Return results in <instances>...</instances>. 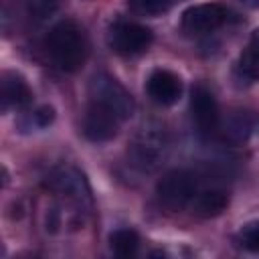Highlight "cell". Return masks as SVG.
<instances>
[{"label":"cell","instance_id":"1","mask_svg":"<svg viewBox=\"0 0 259 259\" xmlns=\"http://www.w3.org/2000/svg\"><path fill=\"white\" fill-rule=\"evenodd\" d=\"M45 47L55 67L65 73L79 71L87 59V38L83 28L73 20L57 22L49 30Z\"/></svg>","mask_w":259,"mask_h":259},{"label":"cell","instance_id":"2","mask_svg":"<svg viewBox=\"0 0 259 259\" xmlns=\"http://www.w3.org/2000/svg\"><path fill=\"white\" fill-rule=\"evenodd\" d=\"M89 101L109 109L121 121L130 119L136 111V103H134L130 91L109 73L93 75V79L89 81Z\"/></svg>","mask_w":259,"mask_h":259},{"label":"cell","instance_id":"3","mask_svg":"<svg viewBox=\"0 0 259 259\" xmlns=\"http://www.w3.org/2000/svg\"><path fill=\"white\" fill-rule=\"evenodd\" d=\"M196 192H198L196 176L182 168L166 172L156 184V194H158L160 202L172 210H180V208L192 204Z\"/></svg>","mask_w":259,"mask_h":259},{"label":"cell","instance_id":"4","mask_svg":"<svg viewBox=\"0 0 259 259\" xmlns=\"http://www.w3.org/2000/svg\"><path fill=\"white\" fill-rule=\"evenodd\" d=\"M154 34L148 26L140 22L119 20L109 30V47L113 53L121 57H136L150 49Z\"/></svg>","mask_w":259,"mask_h":259},{"label":"cell","instance_id":"5","mask_svg":"<svg viewBox=\"0 0 259 259\" xmlns=\"http://www.w3.org/2000/svg\"><path fill=\"white\" fill-rule=\"evenodd\" d=\"M166 150H168V138L166 132L158 125L142 127L132 142V156L136 160L134 164L146 170L156 168L160 160L166 156Z\"/></svg>","mask_w":259,"mask_h":259},{"label":"cell","instance_id":"6","mask_svg":"<svg viewBox=\"0 0 259 259\" xmlns=\"http://www.w3.org/2000/svg\"><path fill=\"white\" fill-rule=\"evenodd\" d=\"M227 16H229V10L219 2L194 4L182 12L180 26L188 34H206L223 26L227 22Z\"/></svg>","mask_w":259,"mask_h":259},{"label":"cell","instance_id":"7","mask_svg":"<svg viewBox=\"0 0 259 259\" xmlns=\"http://www.w3.org/2000/svg\"><path fill=\"white\" fill-rule=\"evenodd\" d=\"M119 125H121V119L115 113L89 101V107H87L85 117H83V134L87 140L97 142V144L109 142L117 136Z\"/></svg>","mask_w":259,"mask_h":259},{"label":"cell","instance_id":"8","mask_svg":"<svg viewBox=\"0 0 259 259\" xmlns=\"http://www.w3.org/2000/svg\"><path fill=\"white\" fill-rule=\"evenodd\" d=\"M190 113L196 127L202 134H214L219 130V105L214 95L204 85H194L190 91Z\"/></svg>","mask_w":259,"mask_h":259},{"label":"cell","instance_id":"9","mask_svg":"<svg viewBox=\"0 0 259 259\" xmlns=\"http://www.w3.org/2000/svg\"><path fill=\"white\" fill-rule=\"evenodd\" d=\"M146 91L150 99L158 105H174L182 95V81L170 69H154L146 81Z\"/></svg>","mask_w":259,"mask_h":259},{"label":"cell","instance_id":"10","mask_svg":"<svg viewBox=\"0 0 259 259\" xmlns=\"http://www.w3.org/2000/svg\"><path fill=\"white\" fill-rule=\"evenodd\" d=\"M2 111L8 109H24L32 101V91L26 79L16 71L2 73Z\"/></svg>","mask_w":259,"mask_h":259},{"label":"cell","instance_id":"11","mask_svg":"<svg viewBox=\"0 0 259 259\" xmlns=\"http://www.w3.org/2000/svg\"><path fill=\"white\" fill-rule=\"evenodd\" d=\"M229 206V198L223 190H217V188H208V190H202V192H196L194 200H192V208L198 217H219L227 210Z\"/></svg>","mask_w":259,"mask_h":259},{"label":"cell","instance_id":"12","mask_svg":"<svg viewBox=\"0 0 259 259\" xmlns=\"http://www.w3.org/2000/svg\"><path fill=\"white\" fill-rule=\"evenodd\" d=\"M237 71L247 81H257L259 79V28H255L251 32V38H249L247 47L243 49V53L239 57Z\"/></svg>","mask_w":259,"mask_h":259},{"label":"cell","instance_id":"13","mask_svg":"<svg viewBox=\"0 0 259 259\" xmlns=\"http://www.w3.org/2000/svg\"><path fill=\"white\" fill-rule=\"evenodd\" d=\"M140 237L134 229H115L109 235V247L117 257H132L138 251Z\"/></svg>","mask_w":259,"mask_h":259},{"label":"cell","instance_id":"14","mask_svg":"<svg viewBox=\"0 0 259 259\" xmlns=\"http://www.w3.org/2000/svg\"><path fill=\"white\" fill-rule=\"evenodd\" d=\"M130 8L144 16H158L168 10V0H127Z\"/></svg>","mask_w":259,"mask_h":259},{"label":"cell","instance_id":"15","mask_svg":"<svg viewBox=\"0 0 259 259\" xmlns=\"http://www.w3.org/2000/svg\"><path fill=\"white\" fill-rule=\"evenodd\" d=\"M239 243L247 251H259V221L247 223L239 231Z\"/></svg>","mask_w":259,"mask_h":259},{"label":"cell","instance_id":"16","mask_svg":"<svg viewBox=\"0 0 259 259\" xmlns=\"http://www.w3.org/2000/svg\"><path fill=\"white\" fill-rule=\"evenodd\" d=\"M57 8H59V0H28V12L38 20L49 18Z\"/></svg>","mask_w":259,"mask_h":259},{"label":"cell","instance_id":"17","mask_svg":"<svg viewBox=\"0 0 259 259\" xmlns=\"http://www.w3.org/2000/svg\"><path fill=\"white\" fill-rule=\"evenodd\" d=\"M32 119H34L36 127H49L55 121V109L51 105H40V107L34 109Z\"/></svg>","mask_w":259,"mask_h":259},{"label":"cell","instance_id":"18","mask_svg":"<svg viewBox=\"0 0 259 259\" xmlns=\"http://www.w3.org/2000/svg\"><path fill=\"white\" fill-rule=\"evenodd\" d=\"M241 2H245V4H249V6H253V8L259 6V0H241Z\"/></svg>","mask_w":259,"mask_h":259}]
</instances>
